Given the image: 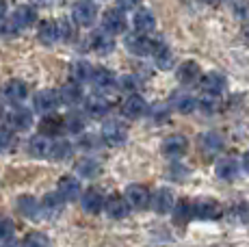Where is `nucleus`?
I'll use <instances>...</instances> for the list:
<instances>
[{"instance_id": "f257e3e1", "label": "nucleus", "mask_w": 249, "mask_h": 247, "mask_svg": "<svg viewBox=\"0 0 249 247\" xmlns=\"http://www.w3.org/2000/svg\"><path fill=\"white\" fill-rule=\"evenodd\" d=\"M100 135H102V141L107 145H113V148H117V145L126 143L128 128H126V124L119 122V120H108V122H104Z\"/></svg>"}, {"instance_id": "9d476101", "label": "nucleus", "mask_w": 249, "mask_h": 247, "mask_svg": "<svg viewBox=\"0 0 249 247\" xmlns=\"http://www.w3.org/2000/svg\"><path fill=\"white\" fill-rule=\"evenodd\" d=\"M199 85H202V91L210 98H217L226 91V76L219 72H208L199 78Z\"/></svg>"}, {"instance_id": "a18cd8bd", "label": "nucleus", "mask_w": 249, "mask_h": 247, "mask_svg": "<svg viewBox=\"0 0 249 247\" xmlns=\"http://www.w3.org/2000/svg\"><path fill=\"white\" fill-rule=\"evenodd\" d=\"M167 176L169 178H176V180H180L182 176H186V169H184V165H171V169L167 172Z\"/></svg>"}, {"instance_id": "4be33fe9", "label": "nucleus", "mask_w": 249, "mask_h": 247, "mask_svg": "<svg viewBox=\"0 0 249 247\" xmlns=\"http://www.w3.org/2000/svg\"><path fill=\"white\" fill-rule=\"evenodd\" d=\"M91 50L98 52V54H108V52L115 50V39L111 33H107L102 28V31L93 33L91 35Z\"/></svg>"}, {"instance_id": "b1692460", "label": "nucleus", "mask_w": 249, "mask_h": 247, "mask_svg": "<svg viewBox=\"0 0 249 247\" xmlns=\"http://www.w3.org/2000/svg\"><path fill=\"white\" fill-rule=\"evenodd\" d=\"M132 24H135L137 33H152L156 28V18L150 9H139L135 11V18H132Z\"/></svg>"}, {"instance_id": "20e7f679", "label": "nucleus", "mask_w": 249, "mask_h": 247, "mask_svg": "<svg viewBox=\"0 0 249 247\" xmlns=\"http://www.w3.org/2000/svg\"><path fill=\"white\" fill-rule=\"evenodd\" d=\"M95 16H98V9L91 0H78V2L71 7V20H74L76 26L87 28L95 22Z\"/></svg>"}, {"instance_id": "a19ab883", "label": "nucleus", "mask_w": 249, "mask_h": 247, "mask_svg": "<svg viewBox=\"0 0 249 247\" xmlns=\"http://www.w3.org/2000/svg\"><path fill=\"white\" fill-rule=\"evenodd\" d=\"M13 232H16L13 221L7 219V217H0V241H9L13 236Z\"/></svg>"}, {"instance_id": "a878e982", "label": "nucleus", "mask_w": 249, "mask_h": 247, "mask_svg": "<svg viewBox=\"0 0 249 247\" xmlns=\"http://www.w3.org/2000/svg\"><path fill=\"white\" fill-rule=\"evenodd\" d=\"M33 126V113L28 108H16L9 113V128L11 130H28Z\"/></svg>"}, {"instance_id": "cd10ccee", "label": "nucleus", "mask_w": 249, "mask_h": 247, "mask_svg": "<svg viewBox=\"0 0 249 247\" xmlns=\"http://www.w3.org/2000/svg\"><path fill=\"white\" fill-rule=\"evenodd\" d=\"M18 208L26 219H33V221H39V202H37L33 195H22L18 199Z\"/></svg>"}, {"instance_id": "9b49d317", "label": "nucleus", "mask_w": 249, "mask_h": 247, "mask_svg": "<svg viewBox=\"0 0 249 247\" xmlns=\"http://www.w3.org/2000/svg\"><path fill=\"white\" fill-rule=\"evenodd\" d=\"M199 150H202L204 156H214L223 150V137L219 135L217 130H204L197 139Z\"/></svg>"}, {"instance_id": "f704fd0d", "label": "nucleus", "mask_w": 249, "mask_h": 247, "mask_svg": "<svg viewBox=\"0 0 249 247\" xmlns=\"http://www.w3.org/2000/svg\"><path fill=\"white\" fill-rule=\"evenodd\" d=\"M48 156H50L52 160H56V163H59V160H68L71 156V145L65 139L54 141V143L50 145V154H48Z\"/></svg>"}, {"instance_id": "e433bc0d", "label": "nucleus", "mask_w": 249, "mask_h": 247, "mask_svg": "<svg viewBox=\"0 0 249 247\" xmlns=\"http://www.w3.org/2000/svg\"><path fill=\"white\" fill-rule=\"evenodd\" d=\"M174 217L178 223H186L189 219H193V204L189 199H182L174 206Z\"/></svg>"}, {"instance_id": "5701e85b", "label": "nucleus", "mask_w": 249, "mask_h": 247, "mask_svg": "<svg viewBox=\"0 0 249 247\" xmlns=\"http://www.w3.org/2000/svg\"><path fill=\"white\" fill-rule=\"evenodd\" d=\"M202 78V68L195 61H184L178 68V80L182 85H193Z\"/></svg>"}, {"instance_id": "72a5a7b5", "label": "nucleus", "mask_w": 249, "mask_h": 247, "mask_svg": "<svg viewBox=\"0 0 249 247\" xmlns=\"http://www.w3.org/2000/svg\"><path fill=\"white\" fill-rule=\"evenodd\" d=\"M85 126H87V120H85L83 113L71 111L63 117V128L68 132H71V135H80V132L85 130Z\"/></svg>"}, {"instance_id": "58836bf2", "label": "nucleus", "mask_w": 249, "mask_h": 247, "mask_svg": "<svg viewBox=\"0 0 249 247\" xmlns=\"http://www.w3.org/2000/svg\"><path fill=\"white\" fill-rule=\"evenodd\" d=\"M16 145V132L11 128H0V152L4 150H11Z\"/></svg>"}, {"instance_id": "ddd939ff", "label": "nucleus", "mask_w": 249, "mask_h": 247, "mask_svg": "<svg viewBox=\"0 0 249 247\" xmlns=\"http://www.w3.org/2000/svg\"><path fill=\"white\" fill-rule=\"evenodd\" d=\"M150 206L154 208L159 215H167V212L174 211L176 202H174V193H171V189L167 187H160L159 191L154 193V195L150 197Z\"/></svg>"}, {"instance_id": "79ce46f5", "label": "nucleus", "mask_w": 249, "mask_h": 247, "mask_svg": "<svg viewBox=\"0 0 249 247\" xmlns=\"http://www.w3.org/2000/svg\"><path fill=\"white\" fill-rule=\"evenodd\" d=\"M232 217L238 221H249V204H236L232 208Z\"/></svg>"}, {"instance_id": "dca6fc26", "label": "nucleus", "mask_w": 249, "mask_h": 247, "mask_svg": "<svg viewBox=\"0 0 249 247\" xmlns=\"http://www.w3.org/2000/svg\"><path fill=\"white\" fill-rule=\"evenodd\" d=\"M104 202H107V199L102 197L100 191H95V189H87V191L80 195V206H83V211L89 212V215H98V212H102Z\"/></svg>"}, {"instance_id": "3c124183", "label": "nucleus", "mask_w": 249, "mask_h": 247, "mask_svg": "<svg viewBox=\"0 0 249 247\" xmlns=\"http://www.w3.org/2000/svg\"><path fill=\"white\" fill-rule=\"evenodd\" d=\"M206 2H210V4H217V2H221V0H206Z\"/></svg>"}, {"instance_id": "6e6552de", "label": "nucleus", "mask_w": 249, "mask_h": 247, "mask_svg": "<svg viewBox=\"0 0 249 247\" xmlns=\"http://www.w3.org/2000/svg\"><path fill=\"white\" fill-rule=\"evenodd\" d=\"M128 206L135 208V211H143V208L150 206V191H147L143 184H128L126 191H124Z\"/></svg>"}, {"instance_id": "a211bd4d", "label": "nucleus", "mask_w": 249, "mask_h": 247, "mask_svg": "<svg viewBox=\"0 0 249 247\" xmlns=\"http://www.w3.org/2000/svg\"><path fill=\"white\" fill-rule=\"evenodd\" d=\"M35 20H37V13L31 4H20V7L11 13L13 28H28V26L35 24Z\"/></svg>"}, {"instance_id": "c03bdc74", "label": "nucleus", "mask_w": 249, "mask_h": 247, "mask_svg": "<svg viewBox=\"0 0 249 247\" xmlns=\"http://www.w3.org/2000/svg\"><path fill=\"white\" fill-rule=\"evenodd\" d=\"M139 4H141V0H117V9H122V11H132Z\"/></svg>"}, {"instance_id": "393cba45", "label": "nucleus", "mask_w": 249, "mask_h": 247, "mask_svg": "<svg viewBox=\"0 0 249 247\" xmlns=\"http://www.w3.org/2000/svg\"><path fill=\"white\" fill-rule=\"evenodd\" d=\"M70 76L74 83L83 85V83H91V76H93V68H91L89 61H74V63L70 65Z\"/></svg>"}, {"instance_id": "7c9ffc66", "label": "nucleus", "mask_w": 249, "mask_h": 247, "mask_svg": "<svg viewBox=\"0 0 249 247\" xmlns=\"http://www.w3.org/2000/svg\"><path fill=\"white\" fill-rule=\"evenodd\" d=\"M174 106L178 108L182 115H191V113H195L199 108V102L195 96H191V93H178V96L174 98Z\"/></svg>"}, {"instance_id": "473e14b6", "label": "nucleus", "mask_w": 249, "mask_h": 247, "mask_svg": "<svg viewBox=\"0 0 249 247\" xmlns=\"http://www.w3.org/2000/svg\"><path fill=\"white\" fill-rule=\"evenodd\" d=\"M50 141H48L46 135H35L31 141H28V152H31L33 156H37V159H44V156L50 154Z\"/></svg>"}, {"instance_id": "f8f14e48", "label": "nucleus", "mask_w": 249, "mask_h": 247, "mask_svg": "<svg viewBox=\"0 0 249 247\" xmlns=\"http://www.w3.org/2000/svg\"><path fill=\"white\" fill-rule=\"evenodd\" d=\"M126 16H124L122 9H107L102 16V26L107 33L111 35H119V33L126 31Z\"/></svg>"}, {"instance_id": "f3484780", "label": "nucleus", "mask_w": 249, "mask_h": 247, "mask_svg": "<svg viewBox=\"0 0 249 247\" xmlns=\"http://www.w3.org/2000/svg\"><path fill=\"white\" fill-rule=\"evenodd\" d=\"M238 172H241V163L236 159H232V156H223L214 165V174H217L219 180H234Z\"/></svg>"}, {"instance_id": "2f4dec72", "label": "nucleus", "mask_w": 249, "mask_h": 247, "mask_svg": "<svg viewBox=\"0 0 249 247\" xmlns=\"http://www.w3.org/2000/svg\"><path fill=\"white\" fill-rule=\"evenodd\" d=\"M91 83H93L95 87L100 89V91H107V89H113V85H115V76H113L111 70H107V68H98V70H93Z\"/></svg>"}, {"instance_id": "aec40b11", "label": "nucleus", "mask_w": 249, "mask_h": 247, "mask_svg": "<svg viewBox=\"0 0 249 247\" xmlns=\"http://www.w3.org/2000/svg\"><path fill=\"white\" fill-rule=\"evenodd\" d=\"M37 39H39L44 46H48V48H52V46H54L56 41L61 39L56 22H54V20H44V22H39V28H37Z\"/></svg>"}, {"instance_id": "4c0bfd02", "label": "nucleus", "mask_w": 249, "mask_h": 247, "mask_svg": "<svg viewBox=\"0 0 249 247\" xmlns=\"http://www.w3.org/2000/svg\"><path fill=\"white\" fill-rule=\"evenodd\" d=\"M22 247H50V241H48V236L41 234V232H31V234H26Z\"/></svg>"}, {"instance_id": "f03ea898", "label": "nucleus", "mask_w": 249, "mask_h": 247, "mask_svg": "<svg viewBox=\"0 0 249 247\" xmlns=\"http://www.w3.org/2000/svg\"><path fill=\"white\" fill-rule=\"evenodd\" d=\"M28 96V87L22 80H7V83L0 87V100L9 106H20Z\"/></svg>"}, {"instance_id": "c9c22d12", "label": "nucleus", "mask_w": 249, "mask_h": 247, "mask_svg": "<svg viewBox=\"0 0 249 247\" xmlns=\"http://www.w3.org/2000/svg\"><path fill=\"white\" fill-rule=\"evenodd\" d=\"M76 172L83 178H95L100 174V163L95 159H80L76 165Z\"/></svg>"}, {"instance_id": "6ab92c4d", "label": "nucleus", "mask_w": 249, "mask_h": 247, "mask_svg": "<svg viewBox=\"0 0 249 247\" xmlns=\"http://www.w3.org/2000/svg\"><path fill=\"white\" fill-rule=\"evenodd\" d=\"M104 208H107V212H108V217H111V219H124V217L130 212V206H128L126 197L117 195V193H113L111 197H107Z\"/></svg>"}, {"instance_id": "7ed1b4c3", "label": "nucleus", "mask_w": 249, "mask_h": 247, "mask_svg": "<svg viewBox=\"0 0 249 247\" xmlns=\"http://www.w3.org/2000/svg\"><path fill=\"white\" fill-rule=\"evenodd\" d=\"M223 215V206L213 197H204L193 202V219L199 221H217Z\"/></svg>"}, {"instance_id": "09e8293b", "label": "nucleus", "mask_w": 249, "mask_h": 247, "mask_svg": "<svg viewBox=\"0 0 249 247\" xmlns=\"http://www.w3.org/2000/svg\"><path fill=\"white\" fill-rule=\"evenodd\" d=\"M4 13H7V2H4V0H0V20L4 18Z\"/></svg>"}, {"instance_id": "ea45409f", "label": "nucleus", "mask_w": 249, "mask_h": 247, "mask_svg": "<svg viewBox=\"0 0 249 247\" xmlns=\"http://www.w3.org/2000/svg\"><path fill=\"white\" fill-rule=\"evenodd\" d=\"M117 85H119V89H122V91L135 93L137 87H139V78H137V76H132V74H124L122 78L117 80Z\"/></svg>"}, {"instance_id": "603ef678", "label": "nucleus", "mask_w": 249, "mask_h": 247, "mask_svg": "<svg viewBox=\"0 0 249 247\" xmlns=\"http://www.w3.org/2000/svg\"><path fill=\"white\" fill-rule=\"evenodd\" d=\"M2 115H4V113H2V106H0V120H2Z\"/></svg>"}, {"instance_id": "1a4fd4ad", "label": "nucleus", "mask_w": 249, "mask_h": 247, "mask_svg": "<svg viewBox=\"0 0 249 247\" xmlns=\"http://www.w3.org/2000/svg\"><path fill=\"white\" fill-rule=\"evenodd\" d=\"M160 150H162V154L171 160L182 159V156L186 154V150H189V139H186L184 135H169L165 141H162Z\"/></svg>"}, {"instance_id": "bb28decb", "label": "nucleus", "mask_w": 249, "mask_h": 247, "mask_svg": "<svg viewBox=\"0 0 249 247\" xmlns=\"http://www.w3.org/2000/svg\"><path fill=\"white\" fill-rule=\"evenodd\" d=\"M152 56H154L156 68L162 70V72H167V70L174 68V52L167 48L165 44H159V41H156V44H154V52H152Z\"/></svg>"}, {"instance_id": "de8ad7c7", "label": "nucleus", "mask_w": 249, "mask_h": 247, "mask_svg": "<svg viewBox=\"0 0 249 247\" xmlns=\"http://www.w3.org/2000/svg\"><path fill=\"white\" fill-rule=\"evenodd\" d=\"M243 172L245 174H249V152H245V156H243Z\"/></svg>"}, {"instance_id": "c85d7f7f", "label": "nucleus", "mask_w": 249, "mask_h": 247, "mask_svg": "<svg viewBox=\"0 0 249 247\" xmlns=\"http://www.w3.org/2000/svg\"><path fill=\"white\" fill-rule=\"evenodd\" d=\"M61 130H63V120L59 115H54V113H48L39 122V132L46 137H56Z\"/></svg>"}, {"instance_id": "4468645a", "label": "nucleus", "mask_w": 249, "mask_h": 247, "mask_svg": "<svg viewBox=\"0 0 249 247\" xmlns=\"http://www.w3.org/2000/svg\"><path fill=\"white\" fill-rule=\"evenodd\" d=\"M147 111V102L143 96H139V93H130V96L126 98V102L122 104V113L128 117V120H137V117H143Z\"/></svg>"}, {"instance_id": "39448f33", "label": "nucleus", "mask_w": 249, "mask_h": 247, "mask_svg": "<svg viewBox=\"0 0 249 247\" xmlns=\"http://www.w3.org/2000/svg\"><path fill=\"white\" fill-rule=\"evenodd\" d=\"M124 44H126V50L130 52V54L152 56L156 41H152L145 33H132V35H126V41H124Z\"/></svg>"}, {"instance_id": "49530a36", "label": "nucleus", "mask_w": 249, "mask_h": 247, "mask_svg": "<svg viewBox=\"0 0 249 247\" xmlns=\"http://www.w3.org/2000/svg\"><path fill=\"white\" fill-rule=\"evenodd\" d=\"M78 143H80V145H83V148H85V150H95V148H93V145H98V139H95V137H91V135H85V137H83V139H80V141H78Z\"/></svg>"}, {"instance_id": "423d86ee", "label": "nucleus", "mask_w": 249, "mask_h": 247, "mask_svg": "<svg viewBox=\"0 0 249 247\" xmlns=\"http://www.w3.org/2000/svg\"><path fill=\"white\" fill-rule=\"evenodd\" d=\"M63 202L65 199L59 193H48L39 199V217L41 219H56L63 212Z\"/></svg>"}, {"instance_id": "37998d69", "label": "nucleus", "mask_w": 249, "mask_h": 247, "mask_svg": "<svg viewBox=\"0 0 249 247\" xmlns=\"http://www.w3.org/2000/svg\"><path fill=\"white\" fill-rule=\"evenodd\" d=\"M56 26H59V37H61V39H71L74 31H71V24L65 20V18H61V20L56 22Z\"/></svg>"}, {"instance_id": "c756f323", "label": "nucleus", "mask_w": 249, "mask_h": 247, "mask_svg": "<svg viewBox=\"0 0 249 247\" xmlns=\"http://www.w3.org/2000/svg\"><path fill=\"white\" fill-rule=\"evenodd\" d=\"M59 98H61V102H63V104L74 106V104H78L80 100H83V89H80L78 83H74V80H71V83H68V85H63V87H61Z\"/></svg>"}, {"instance_id": "8fccbe9b", "label": "nucleus", "mask_w": 249, "mask_h": 247, "mask_svg": "<svg viewBox=\"0 0 249 247\" xmlns=\"http://www.w3.org/2000/svg\"><path fill=\"white\" fill-rule=\"evenodd\" d=\"M2 247H22L20 243H16V241H13V239H9V241H4V245Z\"/></svg>"}, {"instance_id": "412c9836", "label": "nucleus", "mask_w": 249, "mask_h": 247, "mask_svg": "<svg viewBox=\"0 0 249 247\" xmlns=\"http://www.w3.org/2000/svg\"><path fill=\"white\" fill-rule=\"evenodd\" d=\"M108 108H111V102L100 93H91V96L85 98V111L91 117H104L108 113Z\"/></svg>"}, {"instance_id": "2eb2a0df", "label": "nucleus", "mask_w": 249, "mask_h": 247, "mask_svg": "<svg viewBox=\"0 0 249 247\" xmlns=\"http://www.w3.org/2000/svg\"><path fill=\"white\" fill-rule=\"evenodd\" d=\"M56 193L65 199V202H74L80 195V182L74 178V176H63L56 182Z\"/></svg>"}, {"instance_id": "0eeeda50", "label": "nucleus", "mask_w": 249, "mask_h": 247, "mask_svg": "<svg viewBox=\"0 0 249 247\" xmlns=\"http://www.w3.org/2000/svg\"><path fill=\"white\" fill-rule=\"evenodd\" d=\"M61 98H59V91L54 89H41V91L35 93L33 98V104H35V111L41 113V115H48V113H54V108L59 106Z\"/></svg>"}]
</instances>
